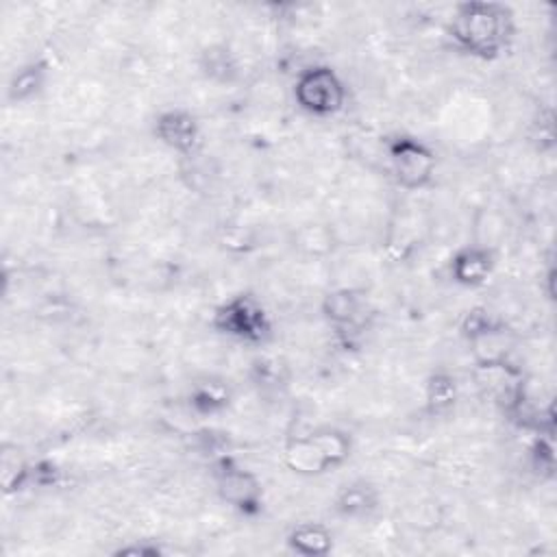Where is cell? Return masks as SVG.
<instances>
[{"mask_svg":"<svg viewBox=\"0 0 557 557\" xmlns=\"http://www.w3.org/2000/svg\"><path fill=\"white\" fill-rule=\"evenodd\" d=\"M157 139L176 152H191L200 139L198 120L185 109L161 111L154 120Z\"/></svg>","mask_w":557,"mask_h":557,"instance_id":"9c48e42d","label":"cell"},{"mask_svg":"<svg viewBox=\"0 0 557 557\" xmlns=\"http://www.w3.org/2000/svg\"><path fill=\"white\" fill-rule=\"evenodd\" d=\"M457 400V387L455 381L446 374H435L426 383V403L433 411H446Z\"/></svg>","mask_w":557,"mask_h":557,"instance_id":"7c38bea8","label":"cell"},{"mask_svg":"<svg viewBox=\"0 0 557 557\" xmlns=\"http://www.w3.org/2000/svg\"><path fill=\"white\" fill-rule=\"evenodd\" d=\"M374 505L372 500V492L368 485L363 483H352L348 485L339 498H337V509L346 516H359V513H366L370 507Z\"/></svg>","mask_w":557,"mask_h":557,"instance_id":"4fadbf2b","label":"cell"},{"mask_svg":"<svg viewBox=\"0 0 557 557\" xmlns=\"http://www.w3.org/2000/svg\"><path fill=\"white\" fill-rule=\"evenodd\" d=\"M513 15L498 2H461L455 4L448 33L457 48L479 59L498 57L513 37Z\"/></svg>","mask_w":557,"mask_h":557,"instance_id":"6da1fadb","label":"cell"},{"mask_svg":"<svg viewBox=\"0 0 557 557\" xmlns=\"http://www.w3.org/2000/svg\"><path fill=\"white\" fill-rule=\"evenodd\" d=\"M213 479L220 498L231 507H237L242 511H255L259 507L261 483L250 470L237 466L235 461L224 459L215 466Z\"/></svg>","mask_w":557,"mask_h":557,"instance_id":"52a82bcc","label":"cell"},{"mask_svg":"<svg viewBox=\"0 0 557 557\" xmlns=\"http://www.w3.org/2000/svg\"><path fill=\"white\" fill-rule=\"evenodd\" d=\"M387 159L396 183L405 189H422L433 181L435 152L420 139L396 137L387 148Z\"/></svg>","mask_w":557,"mask_h":557,"instance_id":"5b68a950","label":"cell"},{"mask_svg":"<svg viewBox=\"0 0 557 557\" xmlns=\"http://www.w3.org/2000/svg\"><path fill=\"white\" fill-rule=\"evenodd\" d=\"M324 315L335 331L359 333V329L370 318V302L363 292L357 289H335L324 298Z\"/></svg>","mask_w":557,"mask_h":557,"instance_id":"ba28073f","label":"cell"},{"mask_svg":"<svg viewBox=\"0 0 557 557\" xmlns=\"http://www.w3.org/2000/svg\"><path fill=\"white\" fill-rule=\"evenodd\" d=\"M213 324L220 333H226L242 342H265L272 331L270 318L263 305L250 294H237L224 300L213 315Z\"/></svg>","mask_w":557,"mask_h":557,"instance_id":"277c9868","label":"cell"},{"mask_svg":"<svg viewBox=\"0 0 557 557\" xmlns=\"http://www.w3.org/2000/svg\"><path fill=\"white\" fill-rule=\"evenodd\" d=\"M350 455V440L337 429H320L305 437L294 440L285 459L292 470L302 474H320L339 466Z\"/></svg>","mask_w":557,"mask_h":557,"instance_id":"7a4b0ae2","label":"cell"},{"mask_svg":"<svg viewBox=\"0 0 557 557\" xmlns=\"http://www.w3.org/2000/svg\"><path fill=\"white\" fill-rule=\"evenodd\" d=\"M346 85L339 74L329 65H311L296 76L294 100L296 104L315 117H329L344 109Z\"/></svg>","mask_w":557,"mask_h":557,"instance_id":"3957f363","label":"cell"},{"mask_svg":"<svg viewBox=\"0 0 557 557\" xmlns=\"http://www.w3.org/2000/svg\"><path fill=\"white\" fill-rule=\"evenodd\" d=\"M492 252L483 246H466L450 261V276L466 287L483 285L492 272Z\"/></svg>","mask_w":557,"mask_h":557,"instance_id":"30bf717a","label":"cell"},{"mask_svg":"<svg viewBox=\"0 0 557 557\" xmlns=\"http://www.w3.org/2000/svg\"><path fill=\"white\" fill-rule=\"evenodd\" d=\"M466 335H468V344H470V350H472L479 368L505 363V359L513 346L511 333L505 329V324H498L487 315L472 313L468 318Z\"/></svg>","mask_w":557,"mask_h":557,"instance_id":"8992f818","label":"cell"},{"mask_svg":"<svg viewBox=\"0 0 557 557\" xmlns=\"http://www.w3.org/2000/svg\"><path fill=\"white\" fill-rule=\"evenodd\" d=\"M287 542L300 555H324L331 550L333 535L320 522H302L292 529Z\"/></svg>","mask_w":557,"mask_h":557,"instance_id":"8fae6325","label":"cell"}]
</instances>
